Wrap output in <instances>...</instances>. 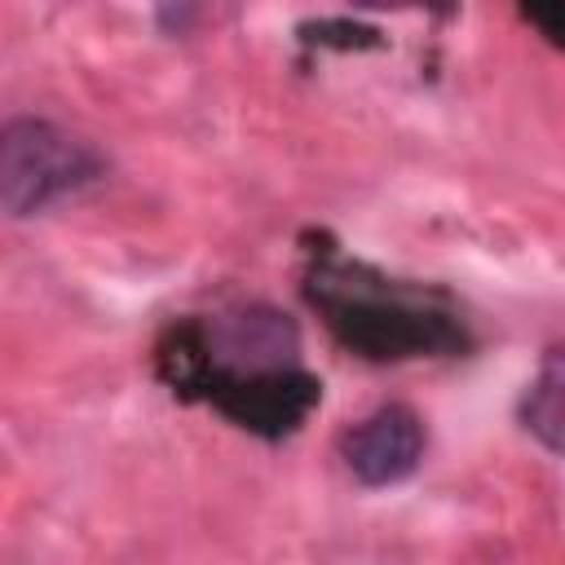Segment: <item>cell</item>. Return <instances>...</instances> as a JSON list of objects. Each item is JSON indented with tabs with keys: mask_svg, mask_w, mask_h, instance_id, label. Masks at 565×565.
<instances>
[{
	"mask_svg": "<svg viewBox=\"0 0 565 565\" xmlns=\"http://www.w3.org/2000/svg\"><path fill=\"white\" fill-rule=\"evenodd\" d=\"M102 172V154L66 128L18 115L0 128V207L9 216L44 212L53 199L88 185Z\"/></svg>",
	"mask_w": 565,
	"mask_h": 565,
	"instance_id": "obj_1",
	"label": "cell"
},
{
	"mask_svg": "<svg viewBox=\"0 0 565 565\" xmlns=\"http://www.w3.org/2000/svg\"><path fill=\"white\" fill-rule=\"evenodd\" d=\"M340 455L362 486H397L424 459V419L411 406L388 402L340 437Z\"/></svg>",
	"mask_w": 565,
	"mask_h": 565,
	"instance_id": "obj_3",
	"label": "cell"
},
{
	"mask_svg": "<svg viewBox=\"0 0 565 565\" xmlns=\"http://www.w3.org/2000/svg\"><path fill=\"white\" fill-rule=\"evenodd\" d=\"M521 424L556 455H565V349H547L539 375L521 397Z\"/></svg>",
	"mask_w": 565,
	"mask_h": 565,
	"instance_id": "obj_4",
	"label": "cell"
},
{
	"mask_svg": "<svg viewBox=\"0 0 565 565\" xmlns=\"http://www.w3.org/2000/svg\"><path fill=\"white\" fill-rule=\"evenodd\" d=\"M331 309V327L366 349L371 358H406V353H419V349H450L459 335L455 327L441 318V313H424V309H411V305H397V300H327Z\"/></svg>",
	"mask_w": 565,
	"mask_h": 565,
	"instance_id": "obj_2",
	"label": "cell"
},
{
	"mask_svg": "<svg viewBox=\"0 0 565 565\" xmlns=\"http://www.w3.org/2000/svg\"><path fill=\"white\" fill-rule=\"evenodd\" d=\"M525 18L539 22L547 35L565 40V4H534V9H525Z\"/></svg>",
	"mask_w": 565,
	"mask_h": 565,
	"instance_id": "obj_5",
	"label": "cell"
}]
</instances>
